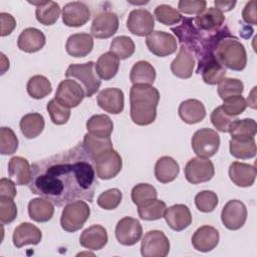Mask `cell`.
Returning a JSON list of instances; mask_svg holds the SVG:
<instances>
[{"label": "cell", "instance_id": "21", "mask_svg": "<svg viewBox=\"0 0 257 257\" xmlns=\"http://www.w3.org/2000/svg\"><path fill=\"white\" fill-rule=\"evenodd\" d=\"M220 236L216 228L204 225L198 228L192 236L193 247L200 252H209L215 249L219 243Z\"/></svg>", "mask_w": 257, "mask_h": 257}, {"label": "cell", "instance_id": "35", "mask_svg": "<svg viewBox=\"0 0 257 257\" xmlns=\"http://www.w3.org/2000/svg\"><path fill=\"white\" fill-rule=\"evenodd\" d=\"M44 117L38 112L27 113L20 119L19 126L22 135L27 139L38 137L44 128Z\"/></svg>", "mask_w": 257, "mask_h": 257}, {"label": "cell", "instance_id": "11", "mask_svg": "<svg viewBox=\"0 0 257 257\" xmlns=\"http://www.w3.org/2000/svg\"><path fill=\"white\" fill-rule=\"evenodd\" d=\"M146 44L149 50L159 57L169 56L177 50V39L171 33L156 30L146 38Z\"/></svg>", "mask_w": 257, "mask_h": 257}, {"label": "cell", "instance_id": "22", "mask_svg": "<svg viewBox=\"0 0 257 257\" xmlns=\"http://www.w3.org/2000/svg\"><path fill=\"white\" fill-rule=\"evenodd\" d=\"M46 39L43 32L34 27L25 28L18 36V48L27 53H34L43 48Z\"/></svg>", "mask_w": 257, "mask_h": 257}, {"label": "cell", "instance_id": "38", "mask_svg": "<svg viewBox=\"0 0 257 257\" xmlns=\"http://www.w3.org/2000/svg\"><path fill=\"white\" fill-rule=\"evenodd\" d=\"M86 128L89 134L110 137L113 130V122L106 114H94L86 121Z\"/></svg>", "mask_w": 257, "mask_h": 257}, {"label": "cell", "instance_id": "40", "mask_svg": "<svg viewBox=\"0 0 257 257\" xmlns=\"http://www.w3.org/2000/svg\"><path fill=\"white\" fill-rule=\"evenodd\" d=\"M28 94L35 99H40L47 96L52 91L51 82L43 75L37 74L29 78L27 85Z\"/></svg>", "mask_w": 257, "mask_h": 257}, {"label": "cell", "instance_id": "20", "mask_svg": "<svg viewBox=\"0 0 257 257\" xmlns=\"http://www.w3.org/2000/svg\"><path fill=\"white\" fill-rule=\"evenodd\" d=\"M164 218L168 226L177 232L185 230L192 223L190 209L183 204H176L167 208Z\"/></svg>", "mask_w": 257, "mask_h": 257}, {"label": "cell", "instance_id": "4", "mask_svg": "<svg viewBox=\"0 0 257 257\" xmlns=\"http://www.w3.org/2000/svg\"><path fill=\"white\" fill-rule=\"evenodd\" d=\"M95 63L93 61H87L85 63L70 64L66 69L65 76L67 78L72 77L78 80V83L83 87L85 97H90L98 90L101 81L94 72Z\"/></svg>", "mask_w": 257, "mask_h": 257}, {"label": "cell", "instance_id": "36", "mask_svg": "<svg viewBox=\"0 0 257 257\" xmlns=\"http://www.w3.org/2000/svg\"><path fill=\"white\" fill-rule=\"evenodd\" d=\"M82 145L88 154V156L93 160L95 157L101 153L112 149V143L110 137H100L92 134H85L83 138Z\"/></svg>", "mask_w": 257, "mask_h": 257}, {"label": "cell", "instance_id": "51", "mask_svg": "<svg viewBox=\"0 0 257 257\" xmlns=\"http://www.w3.org/2000/svg\"><path fill=\"white\" fill-rule=\"evenodd\" d=\"M223 104H221L222 108L227 112L229 115L238 116L247 107L246 99L242 95H236L223 100Z\"/></svg>", "mask_w": 257, "mask_h": 257}, {"label": "cell", "instance_id": "56", "mask_svg": "<svg viewBox=\"0 0 257 257\" xmlns=\"http://www.w3.org/2000/svg\"><path fill=\"white\" fill-rule=\"evenodd\" d=\"M242 18L248 24H251V25H256L257 24L256 1L255 0L247 2V4L245 5V7L242 11Z\"/></svg>", "mask_w": 257, "mask_h": 257}, {"label": "cell", "instance_id": "27", "mask_svg": "<svg viewBox=\"0 0 257 257\" xmlns=\"http://www.w3.org/2000/svg\"><path fill=\"white\" fill-rule=\"evenodd\" d=\"M93 48V38L88 33H75L67 38L65 49L73 57H84Z\"/></svg>", "mask_w": 257, "mask_h": 257}, {"label": "cell", "instance_id": "43", "mask_svg": "<svg viewBox=\"0 0 257 257\" xmlns=\"http://www.w3.org/2000/svg\"><path fill=\"white\" fill-rule=\"evenodd\" d=\"M154 17L160 23L167 26L178 24L183 19L182 14L177 9L167 4L158 5L154 11Z\"/></svg>", "mask_w": 257, "mask_h": 257}, {"label": "cell", "instance_id": "30", "mask_svg": "<svg viewBox=\"0 0 257 257\" xmlns=\"http://www.w3.org/2000/svg\"><path fill=\"white\" fill-rule=\"evenodd\" d=\"M180 167L177 161L169 156L160 158L155 165V177L162 184L173 182L179 175Z\"/></svg>", "mask_w": 257, "mask_h": 257}, {"label": "cell", "instance_id": "2", "mask_svg": "<svg viewBox=\"0 0 257 257\" xmlns=\"http://www.w3.org/2000/svg\"><path fill=\"white\" fill-rule=\"evenodd\" d=\"M159 90L149 84H134L130 90L131 118L138 125H149L157 117Z\"/></svg>", "mask_w": 257, "mask_h": 257}, {"label": "cell", "instance_id": "26", "mask_svg": "<svg viewBox=\"0 0 257 257\" xmlns=\"http://www.w3.org/2000/svg\"><path fill=\"white\" fill-rule=\"evenodd\" d=\"M230 180L238 187H250L254 184L256 179V169L254 166L233 162L229 167Z\"/></svg>", "mask_w": 257, "mask_h": 257}, {"label": "cell", "instance_id": "3", "mask_svg": "<svg viewBox=\"0 0 257 257\" xmlns=\"http://www.w3.org/2000/svg\"><path fill=\"white\" fill-rule=\"evenodd\" d=\"M215 56L225 67L234 71H241L247 64V53L244 45L232 34L224 36L216 45Z\"/></svg>", "mask_w": 257, "mask_h": 257}, {"label": "cell", "instance_id": "31", "mask_svg": "<svg viewBox=\"0 0 257 257\" xmlns=\"http://www.w3.org/2000/svg\"><path fill=\"white\" fill-rule=\"evenodd\" d=\"M28 214L30 219L38 223H44L53 217V204L45 198L39 197L30 200L28 203Z\"/></svg>", "mask_w": 257, "mask_h": 257}, {"label": "cell", "instance_id": "48", "mask_svg": "<svg viewBox=\"0 0 257 257\" xmlns=\"http://www.w3.org/2000/svg\"><path fill=\"white\" fill-rule=\"evenodd\" d=\"M18 149V139L15 133L6 126L0 128V153L2 155H12Z\"/></svg>", "mask_w": 257, "mask_h": 257}, {"label": "cell", "instance_id": "53", "mask_svg": "<svg viewBox=\"0 0 257 257\" xmlns=\"http://www.w3.org/2000/svg\"><path fill=\"white\" fill-rule=\"evenodd\" d=\"M207 6L205 0H181L178 3V9L185 14H200Z\"/></svg>", "mask_w": 257, "mask_h": 257}, {"label": "cell", "instance_id": "32", "mask_svg": "<svg viewBox=\"0 0 257 257\" xmlns=\"http://www.w3.org/2000/svg\"><path fill=\"white\" fill-rule=\"evenodd\" d=\"M95 72L100 79L109 80L113 78L119 68V59L112 52L107 51L101 54L95 65Z\"/></svg>", "mask_w": 257, "mask_h": 257}, {"label": "cell", "instance_id": "47", "mask_svg": "<svg viewBox=\"0 0 257 257\" xmlns=\"http://www.w3.org/2000/svg\"><path fill=\"white\" fill-rule=\"evenodd\" d=\"M218 202L217 194L209 190L201 191L195 197V205L197 209L203 213L213 212L217 207Z\"/></svg>", "mask_w": 257, "mask_h": 257}, {"label": "cell", "instance_id": "13", "mask_svg": "<svg viewBox=\"0 0 257 257\" xmlns=\"http://www.w3.org/2000/svg\"><path fill=\"white\" fill-rule=\"evenodd\" d=\"M246 206L239 200L228 201L221 212L222 223L229 230H238L242 228L246 222Z\"/></svg>", "mask_w": 257, "mask_h": 257}, {"label": "cell", "instance_id": "19", "mask_svg": "<svg viewBox=\"0 0 257 257\" xmlns=\"http://www.w3.org/2000/svg\"><path fill=\"white\" fill-rule=\"evenodd\" d=\"M97 104L104 111L111 114H118L124 107V95L121 89L116 87H108L102 89L97 97Z\"/></svg>", "mask_w": 257, "mask_h": 257}, {"label": "cell", "instance_id": "41", "mask_svg": "<svg viewBox=\"0 0 257 257\" xmlns=\"http://www.w3.org/2000/svg\"><path fill=\"white\" fill-rule=\"evenodd\" d=\"M229 133L234 139H252L257 133L256 121L252 118H237L230 125Z\"/></svg>", "mask_w": 257, "mask_h": 257}, {"label": "cell", "instance_id": "16", "mask_svg": "<svg viewBox=\"0 0 257 257\" xmlns=\"http://www.w3.org/2000/svg\"><path fill=\"white\" fill-rule=\"evenodd\" d=\"M192 22L194 26L201 31L216 33L225 26V16L217 8L209 7L196 17L192 18Z\"/></svg>", "mask_w": 257, "mask_h": 257}, {"label": "cell", "instance_id": "46", "mask_svg": "<svg viewBox=\"0 0 257 257\" xmlns=\"http://www.w3.org/2000/svg\"><path fill=\"white\" fill-rule=\"evenodd\" d=\"M158 192L156 188L147 183L136 185L132 189V200L135 205L140 206L152 199H157Z\"/></svg>", "mask_w": 257, "mask_h": 257}, {"label": "cell", "instance_id": "58", "mask_svg": "<svg viewBox=\"0 0 257 257\" xmlns=\"http://www.w3.org/2000/svg\"><path fill=\"white\" fill-rule=\"evenodd\" d=\"M255 88H256V87H254V88H253V90H252V92H251L250 96H248V98H247V100H246V103H247V105L251 106L252 108H256V100H255Z\"/></svg>", "mask_w": 257, "mask_h": 257}, {"label": "cell", "instance_id": "37", "mask_svg": "<svg viewBox=\"0 0 257 257\" xmlns=\"http://www.w3.org/2000/svg\"><path fill=\"white\" fill-rule=\"evenodd\" d=\"M230 154L241 160L254 158L256 155L255 139H234L231 138L229 143Z\"/></svg>", "mask_w": 257, "mask_h": 257}, {"label": "cell", "instance_id": "42", "mask_svg": "<svg viewBox=\"0 0 257 257\" xmlns=\"http://www.w3.org/2000/svg\"><path fill=\"white\" fill-rule=\"evenodd\" d=\"M109 49L110 52L118 57V59H126L134 54L136 46L135 42L131 37L121 35L112 39Z\"/></svg>", "mask_w": 257, "mask_h": 257}, {"label": "cell", "instance_id": "15", "mask_svg": "<svg viewBox=\"0 0 257 257\" xmlns=\"http://www.w3.org/2000/svg\"><path fill=\"white\" fill-rule=\"evenodd\" d=\"M118 17L115 13L104 11L97 14L92 20L90 32L91 36L98 39L111 37L118 29Z\"/></svg>", "mask_w": 257, "mask_h": 257}, {"label": "cell", "instance_id": "39", "mask_svg": "<svg viewBox=\"0 0 257 257\" xmlns=\"http://www.w3.org/2000/svg\"><path fill=\"white\" fill-rule=\"evenodd\" d=\"M167 205L165 202L152 199L140 206H138V213L141 219L147 221H155L164 217Z\"/></svg>", "mask_w": 257, "mask_h": 257}, {"label": "cell", "instance_id": "18", "mask_svg": "<svg viewBox=\"0 0 257 257\" xmlns=\"http://www.w3.org/2000/svg\"><path fill=\"white\" fill-rule=\"evenodd\" d=\"M90 18L89 8L83 2H69L62 8V21L69 27L83 26Z\"/></svg>", "mask_w": 257, "mask_h": 257}, {"label": "cell", "instance_id": "28", "mask_svg": "<svg viewBox=\"0 0 257 257\" xmlns=\"http://www.w3.org/2000/svg\"><path fill=\"white\" fill-rule=\"evenodd\" d=\"M8 174L16 185H29L32 178V169L26 159L16 156L11 158L8 163Z\"/></svg>", "mask_w": 257, "mask_h": 257}, {"label": "cell", "instance_id": "52", "mask_svg": "<svg viewBox=\"0 0 257 257\" xmlns=\"http://www.w3.org/2000/svg\"><path fill=\"white\" fill-rule=\"evenodd\" d=\"M17 216V206L13 199L0 198V222L10 224Z\"/></svg>", "mask_w": 257, "mask_h": 257}, {"label": "cell", "instance_id": "29", "mask_svg": "<svg viewBox=\"0 0 257 257\" xmlns=\"http://www.w3.org/2000/svg\"><path fill=\"white\" fill-rule=\"evenodd\" d=\"M178 112L181 119L189 124L200 122L206 116V108L203 102L194 98L182 101Z\"/></svg>", "mask_w": 257, "mask_h": 257}, {"label": "cell", "instance_id": "50", "mask_svg": "<svg viewBox=\"0 0 257 257\" xmlns=\"http://www.w3.org/2000/svg\"><path fill=\"white\" fill-rule=\"evenodd\" d=\"M121 199L122 194L118 189H108L98 196L97 205L104 210H114L119 206Z\"/></svg>", "mask_w": 257, "mask_h": 257}, {"label": "cell", "instance_id": "23", "mask_svg": "<svg viewBox=\"0 0 257 257\" xmlns=\"http://www.w3.org/2000/svg\"><path fill=\"white\" fill-rule=\"evenodd\" d=\"M195 64L196 60L193 53L181 45L176 58L171 63V71L179 78H189L193 74Z\"/></svg>", "mask_w": 257, "mask_h": 257}, {"label": "cell", "instance_id": "59", "mask_svg": "<svg viewBox=\"0 0 257 257\" xmlns=\"http://www.w3.org/2000/svg\"><path fill=\"white\" fill-rule=\"evenodd\" d=\"M1 74H3L4 73V70H5V68H6V70L9 68V61L8 62H4V54L3 53H1Z\"/></svg>", "mask_w": 257, "mask_h": 257}, {"label": "cell", "instance_id": "7", "mask_svg": "<svg viewBox=\"0 0 257 257\" xmlns=\"http://www.w3.org/2000/svg\"><path fill=\"white\" fill-rule=\"evenodd\" d=\"M92 161L96 177L101 180L114 178L122 168L121 157L113 148L101 153Z\"/></svg>", "mask_w": 257, "mask_h": 257}, {"label": "cell", "instance_id": "54", "mask_svg": "<svg viewBox=\"0 0 257 257\" xmlns=\"http://www.w3.org/2000/svg\"><path fill=\"white\" fill-rule=\"evenodd\" d=\"M0 22H1L0 35L2 37L11 34L13 32V30L15 29V27H16V20L9 13L1 12L0 13Z\"/></svg>", "mask_w": 257, "mask_h": 257}, {"label": "cell", "instance_id": "44", "mask_svg": "<svg viewBox=\"0 0 257 257\" xmlns=\"http://www.w3.org/2000/svg\"><path fill=\"white\" fill-rule=\"evenodd\" d=\"M217 90H218L219 96L224 100V99L232 97V96L242 95V93L244 91V84L238 78L224 77L218 83Z\"/></svg>", "mask_w": 257, "mask_h": 257}, {"label": "cell", "instance_id": "45", "mask_svg": "<svg viewBox=\"0 0 257 257\" xmlns=\"http://www.w3.org/2000/svg\"><path fill=\"white\" fill-rule=\"evenodd\" d=\"M47 111L49 112L51 121L54 124H64L70 117V108L52 98L47 103Z\"/></svg>", "mask_w": 257, "mask_h": 257}, {"label": "cell", "instance_id": "6", "mask_svg": "<svg viewBox=\"0 0 257 257\" xmlns=\"http://www.w3.org/2000/svg\"><path fill=\"white\" fill-rule=\"evenodd\" d=\"M192 149L198 157L211 158L219 150L220 136L212 128L204 127L198 130L191 140Z\"/></svg>", "mask_w": 257, "mask_h": 257}, {"label": "cell", "instance_id": "1", "mask_svg": "<svg viewBox=\"0 0 257 257\" xmlns=\"http://www.w3.org/2000/svg\"><path fill=\"white\" fill-rule=\"evenodd\" d=\"M30 191L57 207L76 200L93 201L97 185L92 159L82 144L32 164Z\"/></svg>", "mask_w": 257, "mask_h": 257}, {"label": "cell", "instance_id": "17", "mask_svg": "<svg viewBox=\"0 0 257 257\" xmlns=\"http://www.w3.org/2000/svg\"><path fill=\"white\" fill-rule=\"evenodd\" d=\"M197 73L210 85L218 84L226 75V68L217 60L215 54L206 56L198 61Z\"/></svg>", "mask_w": 257, "mask_h": 257}, {"label": "cell", "instance_id": "25", "mask_svg": "<svg viewBox=\"0 0 257 257\" xmlns=\"http://www.w3.org/2000/svg\"><path fill=\"white\" fill-rule=\"evenodd\" d=\"M107 240L106 229L98 224L86 228L79 237L80 245L89 250L102 249L106 245Z\"/></svg>", "mask_w": 257, "mask_h": 257}, {"label": "cell", "instance_id": "10", "mask_svg": "<svg viewBox=\"0 0 257 257\" xmlns=\"http://www.w3.org/2000/svg\"><path fill=\"white\" fill-rule=\"evenodd\" d=\"M84 97L85 92L80 83L66 78L58 84L54 98L61 104L71 108L79 105Z\"/></svg>", "mask_w": 257, "mask_h": 257}, {"label": "cell", "instance_id": "57", "mask_svg": "<svg viewBox=\"0 0 257 257\" xmlns=\"http://www.w3.org/2000/svg\"><path fill=\"white\" fill-rule=\"evenodd\" d=\"M215 4V8H217L218 10H220L222 13L223 12H227L230 11L234 8V6L236 5V1H220V0H216L214 1Z\"/></svg>", "mask_w": 257, "mask_h": 257}, {"label": "cell", "instance_id": "33", "mask_svg": "<svg viewBox=\"0 0 257 257\" xmlns=\"http://www.w3.org/2000/svg\"><path fill=\"white\" fill-rule=\"evenodd\" d=\"M32 5L36 6L35 16L37 21L43 25H53L59 15L60 7L58 3L54 1H43V2H29Z\"/></svg>", "mask_w": 257, "mask_h": 257}, {"label": "cell", "instance_id": "24", "mask_svg": "<svg viewBox=\"0 0 257 257\" xmlns=\"http://www.w3.org/2000/svg\"><path fill=\"white\" fill-rule=\"evenodd\" d=\"M42 239V233L35 225L24 222L19 224L12 235V241L16 248H21L25 245H37Z\"/></svg>", "mask_w": 257, "mask_h": 257}, {"label": "cell", "instance_id": "49", "mask_svg": "<svg viewBox=\"0 0 257 257\" xmlns=\"http://www.w3.org/2000/svg\"><path fill=\"white\" fill-rule=\"evenodd\" d=\"M237 118V116H232L225 112L221 105L216 107L211 113L212 124L215 126V128H217V131L221 133H229L230 125Z\"/></svg>", "mask_w": 257, "mask_h": 257}, {"label": "cell", "instance_id": "12", "mask_svg": "<svg viewBox=\"0 0 257 257\" xmlns=\"http://www.w3.org/2000/svg\"><path fill=\"white\" fill-rule=\"evenodd\" d=\"M143 235V227L138 219L123 217L115 226V238L121 245L133 246L140 241Z\"/></svg>", "mask_w": 257, "mask_h": 257}, {"label": "cell", "instance_id": "8", "mask_svg": "<svg viewBox=\"0 0 257 257\" xmlns=\"http://www.w3.org/2000/svg\"><path fill=\"white\" fill-rule=\"evenodd\" d=\"M170 251V241L164 232L151 230L145 234L141 244L144 257H166Z\"/></svg>", "mask_w": 257, "mask_h": 257}, {"label": "cell", "instance_id": "5", "mask_svg": "<svg viewBox=\"0 0 257 257\" xmlns=\"http://www.w3.org/2000/svg\"><path fill=\"white\" fill-rule=\"evenodd\" d=\"M90 216L88 204L81 200H76L64 206L60 217V225L66 232H75L82 228Z\"/></svg>", "mask_w": 257, "mask_h": 257}, {"label": "cell", "instance_id": "34", "mask_svg": "<svg viewBox=\"0 0 257 257\" xmlns=\"http://www.w3.org/2000/svg\"><path fill=\"white\" fill-rule=\"evenodd\" d=\"M131 82L134 84L152 85L156 79L155 67L146 60H140L134 64L130 73Z\"/></svg>", "mask_w": 257, "mask_h": 257}, {"label": "cell", "instance_id": "14", "mask_svg": "<svg viewBox=\"0 0 257 257\" xmlns=\"http://www.w3.org/2000/svg\"><path fill=\"white\" fill-rule=\"evenodd\" d=\"M126 27L137 36H148L154 31L155 17L147 9H134L127 16Z\"/></svg>", "mask_w": 257, "mask_h": 257}, {"label": "cell", "instance_id": "9", "mask_svg": "<svg viewBox=\"0 0 257 257\" xmlns=\"http://www.w3.org/2000/svg\"><path fill=\"white\" fill-rule=\"evenodd\" d=\"M184 173L189 183L201 184L210 181L214 177L215 169L208 158L196 157L186 164Z\"/></svg>", "mask_w": 257, "mask_h": 257}, {"label": "cell", "instance_id": "55", "mask_svg": "<svg viewBox=\"0 0 257 257\" xmlns=\"http://www.w3.org/2000/svg\"><path fill=\"white\" fill-rule=\"evenodd\" d=\"M17 194L15 182L10 179L2 178L0 180V198L14 199Z\"/></svg>", "mask_w": 257, "mask_h": 257}]
</instances>
